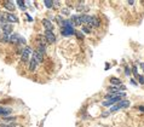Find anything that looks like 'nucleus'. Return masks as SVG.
Segmentation results:
<instances>
[{"label":"nucleus","instance_id":"1","mask_svg":"<svg viewBox=\"0 0 144 127\" xmlns=\"http://www.w3.org/2000/svg\"><path fill=\"white\" fill-rule=\"evenodd\" d=\"M130 107V102L128 100H120L119 103H116L115 107L112 108V111H116L119 109H122V108H128Z\"/></svg>","mask_w":144,"mask_h":127},{"label":"nucleus","instance_id":"2","mask_svg":"<svg viewBox=\"0 0 144 127\" xmlns=\"http://www.w3.org/2000/svg\"><path fill=\"white\" fill-rule=\"evenodd\" d=\"M2 18L5 19V22H9L10 24L11 23H16V22H18V18L12 14H9V12H6V14H2Z\"/></svg>","mask_w":144,"mask_h":127},{"label":"nucleus","instance_id":"3","mask_svg":"<svg viewBox=\"0 0 144 127\" xmlns=\"http://www.w3.org/2000/svg\"><path fill=\"white\" fill-rule=\"evenodd\" d=\"M30 55H32V48L30 47H24V50H23V52H22V57H21V59H22V62H28L29 58H30Z\"/></svg>","mask_w":144,"mask_h":127},{"label":"nucleus","instance_id":"4","mask_svg":"<svg viewBox=\"0 0 144 127\" xmlns=\"http://www.w3.org/2000/svg\"><path fill=\"white\" fill-rule=\"evenodd\" d=\"M44 36H45L46 41L48 42V44H53V42L56 41V36H55V34H53L52 32H48V30H46Z\"/></svg>","mask_w":144,"mask_h":127},{"label":"nucleus","instance_id":"5","mask_svg":"<svg viewBox=\"0 0 144 127\" xmlns=\"http://www.w3.org/2000/svg\"><path fill=\"white\" fill-rule=\"evenodd\" d=\"M1 30H2V34L11 35V33H12V26L9 24V23H5L4 26H1Z\"/></svg>","mask_w":144,"mask_h":127},{"label":"nucleus","instance_id":"6","mask_svg":"<svg viewBox=\"0 0 144 127\" xmlns=\"http://www.w3.org/2000/svg\"><path fill=\"white\" fill-rule=\"evenodd\" d=\"M87 26L91 27V28H97V27L99 26V21H98V18L95 17V16H91V19H90V22H88Z\"/></svg>","mask_w":144,"mask_h":127},{"label":"nucleus","instance_id":"7","mask_svg":"<svg viewBox=\"0 0 144 127\" xmlns=\"http://www.w3.org/2000/svg\"><path fill=\"white\" fill-rule=\"evenodd\" d=\"M43 26L44 28L46 30H48V32H52V29H53V26H52L51 21H48V19H43Z\"/></svg>","mask_w":144,"mask_h":127},{"label":"nucleus","instance_id":"8","mask_svg":"<svg viewBox=\"0 0 144 127\" xmlns=\"http://www.w3.org/2000/svg\"><path fill=\"white\" fill-rule=\"evenodd\" d=\"M39 63L33 58V56H32V58H30V61H29V70L30 71H34L35 69H36V65H38Z\"/></svg>","mask_w":144,"mask_h":127},{"label":"nucleus","instance_id":"9","mask_svg":"<svg viewBox=\"0 0 144 127\" xmlns=\"http://www.w3.org/2000/svg\"><path fill=\"white\" fill-rule=\"evenodd\" d=\"M70 22H72V24H74L75 27H78V26H80L81 24V21H80V16H72V18H70Z\"/></svg>","mask_w":144,"mask_h":127},{"label":"nucleus","instance_id":"10","mask_svg":"<svg viewBox=\"0 0 144 127\" xmlns=\"http://www.w3.org/2000/svg\"><path fill=\"white\" fill-rule=\"evenodd\" d=\"M33 58L39 63V62H43V59H44V56L40 53V52H38V51H34L33 52Z\"/></svg>","mask_w":144,"mask_h":127},{"label":"nucleus","instance_id":"11","mask_svg":"<svg viewBox=\"0 0 144 127\" xmlns=\"http://www.w3.org/2000/svg\"><path fill=\"white\" fill-rule=\"evenodd\" d=\"M90 19H91V16H88V15H82V16H80L81 24H88Z\"/></svg>","mask_w":144,"mask_h":127},{"label":"nucleus","instance_id":"12","mask_svg":"<svg viewBox=\"0 0 144 127\" xmlns=\"http://www.w3.org/2000/svg\"><path fill=\"white\" fill-rule=\"evenodd\" d=\"M11 114V109L10 108H0V115L1 116H7Z\"/></svg>","mask_w":144,"mask_h":127},{"label":"nucleus","instance_id":"13","mask_svg":"<svg viewBox=\"0 0 144 127\" xmlns=\"http://www.w3.org/2000/svg\"><path fill=\"white\" fill-rule=\"evenodd\" d=\"M4 5H5V7H6L7 10H10V11H14L15 10V4L12 1H5Z\"/></svg>","mask_w":144,"mask_h":127},{"label":"nucleus","instance_id":"14","mask_svg":"<svg viewBox=\"0 0 144 127\" xmlns=\"http://www.w3.org/2000/svg\"><path fill=\"white\" fill-rule=\"evenodd\" d=\"M110 84L113 86H120L121 85V80L120 79H116V78H112L110 79Z\"/></svg>","mask_w":144,"mask_h":127},{"label":"nucleus","instance_id":"15","mask_svg":"<svg viewBox=\"0 0 144 127\" xmlns=\"http://www.w3.org/2000/svg\"><path fill=\"white\" fill-rule=\"evenodd\" d=\"M17 5L19 6V9L22 10V11H24L27 7H26V2L24 1H22V0H19V1H17Z\"/></svg>","mask_w":144,"mask_h":127},{"label":"nucleus","instance_id":"16","mask_svg":"<svg viewBox=\"0 0 144 127\" xmlns=\"http://www.w3.org/2000/svg\"><path fill=\"white\" fill-rule=\"evenodd\" d=\"M84 5H85V2H84V1H80L79 5H78V7H76V10H78V11H82V10H85V6H84Z\"/></svg>","mask_w":144,"mask_h":127},{"label":"nucleus","instance_id":"17","mask_svg":"<svg viewBox=\"0 0 144 127\" xmlns=\"http://www.w3.org/2000/svg\"><path fill=\"white\" fill-rule=\"evenodd\" d=\"M0 127H16L14 122H4V124H1Z\"/></svg>","mask_w":144,"mask_h":127},{"label":"nucleus","instance_id":"18","mask_svg":"<svg viewBox=\"0 0 144 127\" xmlns=\"http://www.w3.org/2000/svg\"><path fill=\"white\" fill-rule=\"evenodd\" d=\"M44 4H45V6L46 7H48V9H52L53 7V1H44Z\"/></svg>","mask_w":144,"mask_h":127},{"label":"nucleus","instance_id":"19","mask_svg":"<svg viewBox=\"0 0 144 127\" xmlns=\"http://www.w3.org/2000/svg\"><path fill=\"white\" fill-rule=\"evenodd\" d=\"M138 78H139V82L144 84V75H138Z\"/></svg>","mask_w":144,"mask_h":127},{"label":"nucleus","instance_id":"20","mask_svg":"<svg viewBox=\"0 0 144 127\" xmlns=\"http://www.w3.org/2000/svg\"><path fill=\"white\" fill-rule=\"evenodd\" d=\"M125 73H126V75H130V74H131L130 68H127V67H126V68H125Z\"/></svg>","mask_w":144,"mask_h":127},{"label":"nucleus","instance_id":"21","mask_svg":"<svg viewBox=\"0 0 144 127\" xmlns=\"http://www.w3.org/2000/svg\"><path fill=\"white\" fill-rule=\"evenodd\" d=\"M75 35H76L78 38H80V39H82V38H84V36H82V34H81V33H78V32L75 33Z\"/></svg>","mask_w":144,"mask_h":127},{"label":"nucleus","instance_id":"22","mask_svg":"<svg viewBox=\"0 0 144 127\" xmlns=\"http://www.w3.org/2000/svg\"><path fill=\"white\" fill-rule=\"evenodd\" d=\"M133 74H134V76H138V74H137V68H136V67L133 68Z\"/></svg>","mask_w":144,"mask_h":127},{"label":"nucleus","instance_id":"23","mask_svg":"<svg viewBox=\"0 0 144 127\" xmlns=\"http://www.w3.org/2000/svg\"><path fill=\"white\" fill-rule=\"evenodd\" d=\"M82 30H84L85 33H90V29H88V28H86V27H84V28H82Z\"/></svg>","mask_w":144,"mask_h":127},{"label":"nucleus","instance_id":"24","mask_svg":"<svg viewBox=\"0 0 144 127\" xmlns=\"http://www.w3.org/2000/svg\"><path fill=\"white\" fill-rule=\"evenodd\" d=\"M131 84H132V85H134V86H137V81L132 79V80H131Z\"/></svg>","mask_w":144,"mask_h":127},{"label":"nucleus","instance_id":"25","mask_svg":"<svg viewBox=\"0 0 144 127\" xmlns=\"http://www.w3.org/2000/svg\"><path fill=\"white\" fill-rule=\"evenodd\" d=\"M27 19H28L29 22H32V21H33V18H32V17L29 16V15H27Z\"/></svg>","mask_w":144,"mask_h":127},{"label":"nucleus","instance_id":"26","mask_svg":"<svg viewBox=\"0 0 144 127\" xmlns=\"http://www.w3.org/2000/svg\"><path fill=\"white\" fill-rule=\"evenodd\" d=\"M139 109H141L142 111H144V107H139Z\"/></svg>","mask_w":144,"mask_h":127},{"label":"nucleus","instance_id":"27","mask_svg":"<svg viewBox=\"0 0 144 127\" xmlns=\"http://www.w3.org/2000/svg\"><path fill=\"white\" fill-rule=\"evenodd\" d=\"M141 67H142V69H144V63H142V64H141Z\"/></svg>","mask_w":144,"mask_h":127},{"label":"nucleus","instance_id":"28","mask_svg":"<svg viewBox=\"0 0 144 127\" xmlns=\"http://www.w3.org/2000/svg\"><path fill=\"white\" fill-rule=\"evenodd\" d=\"M1 32H2V30H1V29H0V36H1V35H2V34H1Z\"/></svg>","mask_w":144,"mask_h":127}]
</instances>
